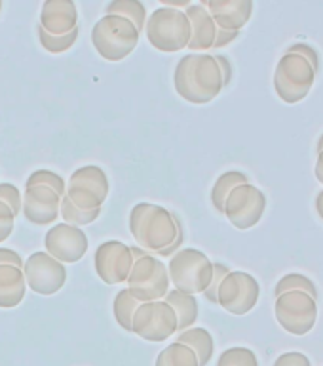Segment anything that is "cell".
Returning a JSON list of instances; mask_svg holds the SVG:
<instances>
[{
    "mask_svg": "<svg viewBox=\"0 0 323 366\" xmlns=\"http://www.w3.org/2000/svg\"><path fill=\"white\" fill-rule=\"evenodd\" d=\"M177 96L194 105L213 102L222 90V76L211 54H188L177 61L173 73Z\"/></svg>",
    "mask_w": 323,
    "mask_h": 366,
    "instance_id": "obj_2",
    "label": "cell"
},
{
    "mask_svg": "<svg viewBox=\"0 0 323 366\" xmlns=\"http://www.w3.org/2000/svg\"><path fill=\"white\" fill-rule=\"evenodd\" d=\"M274 366H312L310 365V359H308L304 353H299V351H287V353L280 355Z\"/></svg>",
    "mask_w": 323,
    "mask_h": 366,
    "instance_id": "obj_36",
    "label": "cell"
},
{
    "mask_svg": "<svg viewBox=\"0 0 323 366\" xmlns=\"http://www.w3.org/2000/svg\"><path fill=\"white\" fill-rule=\"evenodd\" d=\"M244 183H250V177L247 174L240 170H230L225 172L221 176L217 177V182L213 183V189H211V204L219 214H225V202H227L228 194L232 193V189H236L238 185H244Z\"/></svg>",
    "mask_w": 323,
    "mask_h": 366,
    "instance_id": "obj_23",
    "label": "cell"
},
{
    "mask_svg": "<svg viewBox=\"0 0 323 366\" xmlns=\"http://www.w3.org/2000/svg\"><path fill=\"white\" fill-rule=\"evenodd\" d=\"M316 210H318L319 217L323 219V191L318 194V199H316Z\"/></svg>",
    "mask_w": 323,
    "mask_h": 366,
    "instance_id": "obj_43",
    "label": "cell"
},
{
    "mask_svg": "<svg viewBox=\"0 0 323 366\" xmlns=\"http://www.w3.org/2000/svg\"><path fill=\"white\" fill-rule=\"evenodd\" d=\"M14 222H16V216L11 214V210L6 204L0 202V244L4 242L8 237L14 231Z\"/></svg>",
    "mask_w": 323,
    "mask_h": 366,
    "instance_id": "obj_35",
    "label": "cell"
},
{
    "mask_svg": "<svg viewBox=\"0 0 323 366\" xmlns=\"http://www.w3.org/2000/svg\"><path fill=\"white\" fill-rule=\"evenodd\" d=\"M200 4L210 11L217 29L222 31L240 33L253 16L251 0H202Z\"/></svg>",
    "mask_w": 323,
    "mask_h": 366,
    "instance_id": "obj_17",
    "label": "cell"
},
{
    "mask_svg": "<svg viewBox=\"0 0 323 366\" xmlns=\"http://www.w3.org/2000/svg\"><path fill=\"white\" fill-rule=\"evenodd\" d=\"M164 302L168 303V305H171V309L175 311L177 334L188 330V328H193L194 322L198 320V300H196V296H193V294H183V292L171 288V290L165 294Z\"/></svg>",
    "mask_w": 323,
    "mask_h": 366,
    "instance_id": "obj_21",
    "label": "cell"
},
{
    "mask_svg": "<svg viewBox=\"0 0 323 366\" xmlns=\"http://www.w3.org/2000/svg\"><path fill=\"white\" fill-rule=\"evenodd\" d=\"M154 366H200L196 355L190 347L183 345V343H170L164 347L156 357Z\"/></svg>",
    "mask_w": 323,
    "mask_h": 366,
    "instance_id": "obj_25",
    "label": "cell"
},
{
    "mask_svg": "<svg viewBox=\"0 0 323 366\" xmlns=\"http://www.w3.org/2000/svg\"><path fill=\"white\" fill-rule=\"evenodd\" d=\"M111 191V183L103 168L96 164H88L73 172L67 182V197L80 210H96L105 204Z\"/></svg>",
    "mask_w": 323,
    "mask_h": 366,
    "instance_id": "obj_8",
    "label": "cell"
},
{
    "mask_svg": "<svg viewBox=\"0 0 323 366\" xmlns=\"http://www.w3.org/2000/svg\"><path fill=\"white\" fill-rule=\"evenodd\" d=\"M131 334H135L145 342L160 343L177 334V317L171 305L160 302L141 303L133 313Z\"/></svg>",
    "mask_w": 323,
    "mask_h": 366,
    "instance_id": "obj_9",
    "label": "cell"
},
{
    "mask_svg": "<svg viewBox=\"0 0 323 366\" xmlns=\"http://www.w3.org/2000/svg\"><path fill=\"white\" fill-rule=\"evenodd\" d=\"M145 33L154 50L175 54L185 50L190 42V21L183 10L160 6L147 16Z\"/></svg>",
    "mask_w": 323,
    "mask_h": 366,
    "instance_id": "obj_4",
    "label": "cell"
},
{
    "mask_svg": "<svg viewBox=\"0 0 323 366\" xmlns=\"http://www.w3.org/2000/svg\"><path fill=\"white\" fill-rule=\"evenodd\" d=\"M274 315L285 332L293 336H304L318 320V305L316 300L302 292H289L276 297Z\"/></svg>",
    "mask_w": 323,
    "mask_h": 366,
    "instance_id": "obj_10",
    "label": "cell"
},
{
    "mask_svg": "<svg viewBox=\"0 0 323 366\" xmlns=\"http://www.w3.org/2000/svg\"><path fill=\"white\" fill-rule=\"evenodd\" d=\"M21 191L14 183H0V202L8 206L14 216L21 214Z\"/></svg>",
    "mask_w": 323,
    "mask_h": 366,
    "instance_id": "obj_32",
    "label": "cell"
},
{
    "mask_svg": "<svg viewBox=\"0 0 323 366\" xmlns=\"http://www.w3.org/2000/svg\"><path fill=\"white\" fill-rule=\"evenodd\" d=\"M0 11H2V0H0Z\"/></svg>",
    "mask_w": 323,
    "mask_h": 366,
    "instance_id": "obj_45",
    "label": "cell"
},
{
    "mask_svg": "<svg viewBox=\"0 0 323 366\" xmlns=\"http://www.w3.org/2000/svg\"><path fill=\"white\" fill-rule=\"evenodd\" d=\"M213 57H215L217 65H219V71H221L222 86L227 88V86H230V82H232V65H230V59L225 56H213Z\"/></svg>",
    "mask_w": 323,
    "mask_h": 366,
    "instance_id": "obj_38",
    "label": "cell"
},
{
    "mask_svg": "<svg viewBox=\"0 0 323 366\" xmlns=\"http://www.w3.org/2000/svg\"><path fill=\"white\" fill-rule=\"evenodd\" d=\"M261 296V286L253 274L245 271H230L217 290V305L230 315H247Z\"/></svg>",
    "mask_w": 323,
    "mask_h": 366,
    "instance_id": "obj_11",
    "label": "cell"
},
{
    "mask_svg": "<svg viewBox=\"0 0 323 366\" xmlns=\"http://www.w3.org/2000/svg\"><path fill=\"white\" fill-rule=\"evenodd\" d=\"M21 214L33 225H50L59 217L61 197L48 187H25Z\"/></svg>",
    "mask_w": 323,
    "mask_h": 366,
    "instance_id": "obj_16",
    "label": "cell"
},
{
    "mask_svg": "<svg viewBox=\"0 0 323 366\" xmlns=\"http://www.w3.org/2000/svg\"><path fill=\"white\" fill-rule=\"evenodd\" d=\"M46 252L59 263H76L88 252V237L80 227L68 223H57L44 237Z\"/></svg>",
    "mask_w": 323,
    "mask_h": 366,
    "instance_id": "obj_15",
    "label": "cell"
},
{
    "mask_svg": "<svg viewBox=\"0 0 323 366\" xmlns=\"http://www.w3.org/2000/svg\"><path fill=\"white\" fill-rule=\"evenodd\" d=\"M40 27L48 34L63 36L78 29V10L73 0H46L40 10Z\"/></svg>",
    "mask_w": 323,
    "mask_h": 366,
    "instance_id": "obj_18",
    "label": "cell"
},
{
    "mask_svg": "<svg viewBox=\"0 0 323 366\" xmlns=\"http://www.w3.org/2000/svg\"><path fill=\"white\" fill-rule=\"evenodd\" d=\"M130 231L137 246L145 252H158L170 248L181 234H185L181 217L164 206L139 202L130 212Z\"/></svg>",
    "mask_w": 323,
    "mask_h": 366,
    "instance_id": "obj_1",
    "label": "cell"
},
{
    "mask_svg": "<svg viewBox=\"0 0 323 366\" xmlns=\"http://www.w3.org/2000/svg\"><path fill=\"white\" fill-rule=\"evenodd\" d=\"M162 6L165 8H173V10H179V8H185L187 10L190 2L188 0H162Z\"/></svg>",
    "mask_w": 323,
    "mask_h": 366,
    "instance_id": "obj_40",
    "label": "cell"
},
{
    "mask_svg": "<svg viewBox=\"0 0 323 366\" xmlns=\"http://www.w3.org/2000/svg\"><path fill=\"white\" fill-rule=\"evenodd\" d=\"M139 31L120 16H103L91 29V44L103 59L122 61L139 44Z\"/></svg>",
    "mask_w": 323,
    "mask_h": 366,
    "instance_id": "obj_3",
    "label": "cell"
},
{
    "mask_svg": "<svg viewBox=\"0 0 323 366\" xmlns=\"http://www.w3.org/2000/svg\"><path fill=\"white\" fill-rule=\"evenodd\" d=\"M107 16H120L133 23V27L141 33L147 23V8L139 0H113L107 6Z\"/></svg>",
    "mask_w": 323,
    "mask_h": 366,
    "instance_id": "obj_24",
    "label": "cell"
},
{
    "mask_svg": "<svg viewBox=\"0 0 323 366\" xmlns=\"http://www.w3.org/2000/svg\"><path fill=\"white\" fill-rule=\"evenodd\" d=\"M59 216L63 217V223H68V225H74V227H82V225H90L101 216V208H96V210H80L76 206L63 197L61 206H59Z\"/></svg>",
    "mask_w": 323,
    "mask_h": 366,
    "instance_id": "obj_28",
    "label": "cell"
},
{
    "mask_svg": "<svg viewBox=\"0 0 323 366\" xmlns=\"http://www.w3.org/2000/svg\"><path fill=\"white\" fill-rule=\"evenodd\" d=\"M27 282L23 269L0 265V309H14L23 302Z\"/></svg>",
    "mask_w": 323,
    "mask_h": 366,
    "instance_id": "obj_20",
    "label": "cell"
},
{
    "mask_svg": "<svg viewBox=\"0 0 323 366\" xmlns=\"http://www.w3.org/2000/svg\"><path fill=\"white\" fill-rule=\"evenodd\" d=\"M240 33H236V31H222V29H217V36L215 42H213V48H225V46L234 42Z\"/></svg>",
    "mask_w": 323,
    "mask_h": 366,
    "instance_id": "obj_39",
    "label": "cell"
},
{
    "mask_svg": "<svg viewBox=\"0 0 323 366\" xmlns=\"http://www.w3.org/2000/svg\"><path fill=\"white\" fill-rule=\"evenodd\" d=\"M289 292H302V294H307L312 300H318V288L314 285V280L308 279L307 274L289 273L282 277L276 288H274V296L280 297L282 294H289Z\"/></svg>",
    "mask_w": 323,
    "mask_h": 366,
    "instance_id": "obj_26",
    "label": "cell"
},
{
    "mask_svg": "<svg viewBox=\"0 0 323 366\" xmlns=\"http://www.w3.org/2000/svg\"><path fill=\"white\" fill-rule=\"evenodd\" d=\"M316 73L307 59L295 54H284L274 71V90L282 102L299 103L310 94Z\"/></svg>",
    "mask_w": 323,
    "mask_h": 366,
    "instance_id": "obj_7",
    "label": "cell"
},
{
    "mask_svg": "<svg viewBox=\"0 0 323 366\" xmlns=\"http://www.w3.org/2000/svg\"><path fill=\"white\" fill-rule=\"evenodd\" d=\"M217 366H259V360L250 347H228L221 353Z\"/></svg>",
    "mask_w": 323,
    "mask_h": 366,
    "instance_id": "obj_31",
    "label": "cell"
},
{
    "mask_svg": "<svg viewBox=\"0 0 323 366\" xmlns=\"http://www.w3.org/2000/svg\"><path fill=\"white\" fill-rule=\"evenodd\" d=\"M128 290L139 303L160 302L171 290L168 265L154 254H145L133 259V267L128 277Z\"/></svg>",
    "mask_w": 323,
    "mask_h": 366,
    "instance_id": "obj_6",
    "label": "cell"
},
{
    "mask_svg": "<svg viewBox=\"0 0 323 366\" xmlns=\"http://www.w3.org/2000/svg\"><path fill=\"white\" fill-rule=\"evenodd\" d=\"M168 277L173 290L183 294H204L213 277V262L196 248H181L170 257Z\"/></svg>",
    "mask_w": 323,
    "mask_h": 366,
    "instance_id": "obj_5",
    "label": "cell"
},
{
    "mask_svg": "<svg viewBox=\"0 0 323 366\" xmlns=\"http://www.w3.org/2000/svg\"><path fill=\"white\" fill-rule=\"evenodd\" d=\"M93 267L97 277L105 285H122L130 277L133 267V256H131L130 246L120 242V240H105L97 246L96 256H93Z\"/></svg>",
    "mask_w": 323,
    "mask_h": 366,
    "instance_id": "obj_14",
    "label": "cell"
},
{
    "mask_svg": "<svg viewBox=\"0 0 323 366\" xmlns=\"http://www.w3.org/2000/svg\"><path fill=\"white\" fill-rule=\"evenodd\" d=\"M175 342L193 349L200 366L210 365L213 351H215V342H213V336L210 334V330H205V328H194L193 326L188 330L175 334Z\"/></svg>",
    "mask_w": 323,
    "mask_h": 366,
    "instance_id": "obj_22",
    "label": "cell"
},
{
    "mask_svg": "<svg viewBox=\"0 0 323 366\" xmlns=\"http://www.w3.org/2000/svg\"><path fill=\"white\" fill-rule=\"evenodd\" d=\"M130 250H131V256H133V259H135V257L145 256V254H148V252H145L143 248H139V246H130Z\"/></svg>",
    "mask_w": 323,
    "mask_h": 366,
    "instance_id": "obj_42",
    "label": "cell"
},
{
    "mask_svg": "<svg viewBox=\"0 0 323 366\" xmlns=\"http://www.w3.org/2000/svg\"><path fill=\"white\" fill-rule=\"evenodd\" d=\"M228 273H230V267H228V265H225V263L221 262L213 263V277H211V282L210 286H207V290L204 292V296L207 302L217 303V290H219L222 279H225Z\"/></svg>",
    "mask_w": 323,
    "mask_h": 366,
    "instance_id": "obj_33",
    "label": "cell"
},
{
    "mask_svg": "<svg viewBox=\"0 0 323 366\" xmlns=\"http://www.w3.org/2000/svg\"><path fill=\"white\" fill-rule=\"evenodd\" d=\"M185 16L190 21V42H188V50L193 51H205L213 48L217 36V25L213 21V17L210 16V11L205 10L204 6L190 4L185 10Z\"/></svg>",
    "mask_w": 323,
    "mask_h": 366,
    "instance_id": "obj_19",
    "label": "cell"
},
{
    "mask_svg": "<svg viewBox=\"0 0 323 366\" xmlns=\"http://www.w3.org/2000/svg\"><path fill=\"white\" fill-rule=\"evenodd\" d=\"M285 54H295V56H301L302 59H307L310 63V67L314 69V73H319V54L316 51V48L310 44H304V42H297V44L287 46V51Z\"/></svg>",
    "mask_w": 323,
    "mask_h": 366,
    "instance_id": "obj_34",
    "label": "cell"
},
{
    "mask_svg": "<svg viewBox=\"0 0 323 366\" xmlns=\"http://www.w3.org/2000/svg\"><path fill=\"white\" fill-rule=\"evenodd\" d=\"M314 174L318 177V182L323 185V151L318 153V160H316V168H314Z\"/></svg>",
    "mask_w": 323,
    "mask_h": 366,
    "instance_id": "obj_41",
    "label": "cell"
},
{
    "mask_svg": "<svg viewBox=\"0 0 323 366\" xmlns=\"http://www.w3.org/2000/svg\"><path fill=\"white\" fill-rule=\"evenodd\" d=\"M322 151H323V134L319 136V139H318V153H322Z\"/></svg>",
    "mask_w": 323,
    "mask_h": 366,
    "instance_id": "obj_44",
    "label": "cell"
},
{
    "mask_svg": "<svg viewBox=\"0 0 323 366\" xmlns=\"http://www.w3.org/2000/svg\"><path fill=\"white\" fill-rule=\"evenodd\" d=\"M23 259L16 250H10V248H0V265H14L17 269H23Z\"/></svg>",
    "mask_w": 323,
    "mask_h": 366,
    "instance_id": "obj_37",
    "label": "cell"
},
{
    "mask_svg": "<svg viewBox=\"0 0 323 366\" xmlns=\"http://www.w3.org/2000/svg\"><path fill=\"white\" fill-rule=\"evenodd\" d=\"M139 305H141V303L131 296L128 288L120 290L118 294H116V297H114V302H113L114 319H116L118 326L124 332H131V320H133V313H135V309L139 307Z\"/></svg>",
    "mask_w": 323,
    "mask_h": 366,
    "instance_id": "obj_27",
    "label": "cell"
},
{
    "mask_svg": "<svg viewBox=\"0 0 323 366\" xmlns=\"http://www.w3.org/2000/svg\"><path fill=\"white\" fill-rule=\"evenodd\" d=\"M23 274L29 288L40 296H53L67 282V267L48 252L31 254L23 263Z\"/></svg>",
    "mask_w": 323,
    "mask_h": 366,
    "instance_id": "obj_13",
    "label": "cell"
},
{
    "mask_svg": "<svg viewBox=\"0 0 323 366\" xmlns=\"http://www.w3.org/2000/svg\"><path fill=\"white\" fill-rule=\"evenodd\" d=\"M25 187H48L51 191H56L59 197H65V191H67V182L63 179L59 174L51 170H34L31 176L27 177L25 182Z\"/></svg>",
    "mask_w": 323,
    "mask_h": 366,
    "instance_id": "obj_29",
    "label": "cell"
},
{
    "mask_svg": "<svg viewBox=\"0 0 323 366\" xmlns=\"http://www.w3.org/2000/svg\"><path fill=\"white\" fill-rule=\"evenodd\" d=\"M265 210H267V197L261 189L251 183H244L232 189V193L228 194L225 202V216L240 231L255 227L265 216Z\"/></svg>",
    "mask_w": 323,
    "mask_h": 366,
    "instance_id": "obj_12",
    "label": "cell"
},
{
    "mask_svg": "<svg viewBox=\"0 0 323 366\" xmlns=\"http://www.w3.org/2000/svg\"><path fill=\"white\" fill-rule=\"evenodd\" d=\"M36 31H39L40 44H42V48H44L46 51H50V54H63V51L71 50V48L74 46V42L78 40L80 27L74 29L73 33L63 34V36H53V34H48L44 29L40 27V25L36 27Z\"/></svg>",
    "mask_w": 323,
    "mask_h": 366,
    "instance_id": "obj_30",
    "label": "cell"
}]
</instances>
